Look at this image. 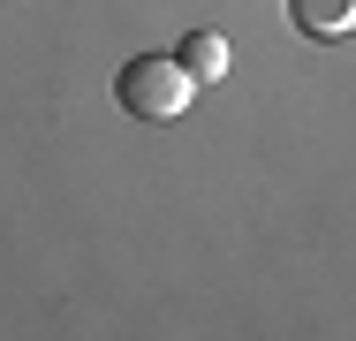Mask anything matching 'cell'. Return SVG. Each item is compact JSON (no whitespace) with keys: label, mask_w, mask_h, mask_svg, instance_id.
<instances>
[{"label":"cell","mask_w":356,"mask_h":341,"mask_svg":"<svg viewBox=\"0 0 356 341\" xmlns=\"http://www.w3.org/2000/svg\"><path fill=\"white\" fill-rule=\"evenodd\" d=\"M296 23L311 38H349L356 31V0H296Z\"/></svg>","instance_id":"cell-3"},{"label":"cell","mask_w":356,"mask_h":341,"mask_svg":"<svg viewBox=\"0 0 356 341\" xmlns=\"http://www.w3.org/2000/svg\"><path fill=\"white\" fill-rule=\"evenodd\" d=\"M175 61L190 68V76H197V84H220V76H227V38H220V31H190V38H182V54H175Z\"/></svg>","instance_id":"cell-2"},{"label":"cell","mask_w":356,"mask_h":341,"mask_svg":"<svg viewBox=\"0 0 356 341\" xmlns=\"http://www.w3.org/2000/svg\"><path fill=\"white\" fill-rule=\"evenodd\" d=\"M114 99H122L137 122H175V114L197 99V76L175 61V54H144V61H129L114 76Z\"/></svg>","instance_id":"cell-1"}]
</instances>
